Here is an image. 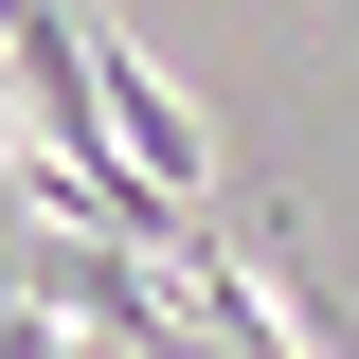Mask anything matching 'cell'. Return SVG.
<instances>
[{
    "instance_id": "6da1fadb",
    "label": "cell",
    "mask_w": 359,
    "mask_h": 359,
    "mask_svg": "<svg viewBox=\"0 0 359 359\" xmlns=\"http://www.w3.org/2000/svg\"><path fill=\"white\" fill-rule=\"evenodd\" d=\"M72 36H90V108H108V144H126L162 198H216V126H198V108H180V90L144 72L126 36H108V18H72Z\"/></svg>"
}]
</instances>
